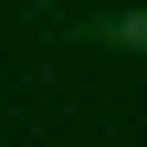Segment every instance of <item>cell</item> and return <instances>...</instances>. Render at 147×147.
<instances>
[{"label": "cell", "instance_id": "cell-1", "mask_svg": "<svg viewBox=\"0 0 147 147\" xmlns=\"http://www.w3.org/2000/svg\"><path fill=\"white\" fill-rule=\"evenodd\" d=\"M95 42H137V53H147V11H116V21H95Z\"/></svg>", "mask_w": 147, "mask_h": 147}]
</instances>
